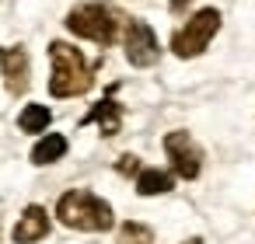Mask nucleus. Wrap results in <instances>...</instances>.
<instances>
[{"label":"nucleus","mask_w":255,"mask_h":244,"mask_svg":"<svg viewBox=\"0 0 255 244\" xmlns=\"http://www.w3.org/2000/svg\"><path fill=\"white\" fill-rule=\"evenodd\" d=\"M49 63H53V77H49V94L53 98H77L88 94L95 84V67L84 60V53L70 42H49Z\"/></svg>","instance_id":"f257e3e1"},{"label":"nucleus","mask_w":255,"mask_h":244,"mask_svg":"<svg viewBox=\"0 0 255 244\" xmlns=\"http://www.w3.org/2000/svg\"><path fill=\"white\" fill-rule=\"evenodd\" d=\"M56 216H60L63 227L84 230V234H105V230H112V223H116L112 206H109L102 195L88 192V188H70V192H63L60 202H56Z\"/></svg>","instance_id":"f03ea898"},{"label":"nucleus","mask_w":255,"mask_h":244,"mask_svg":"<svg viewBox=\"0 0 255 244\" xmlns=\"http://www.w3.org/2000/svg\"><path fill=\"white\" fill-rule=\"evenodd\" d=\"M129 18H123L112 4H102V0H88V4H77L67 14V32L77 39H88L95 46H112L119 39V32L126 28Z\"/></svg>","instance_id":"7ed1b4c3"},{"label":"nucleus","mask_w":255,"mask_h":244,"mask_svg":"<svg viewBox=\"0 0 255 244\" xmlns=\"http://www.w3.org/2000/svg\"><path fill=\"white\" fill-rule=\"evenodd\" d=\"M220 32V11L217 7H203L196 11L175 35H171V53L178 60H196L199 53H206V46L213 42V35Z\"/></svg>","instance_id":"20e7f679"},{"label":"nucleus","mask_w":255,"mask_h":244,"mask_svg":"<svg viewBox=\"0 0 255 244\" xmlns=\"http://www.w3.org/2000/svg\"><path fill=\"white\" fill-rule=\"evenodd\" d=\"M123 49H126L129 67H136V70H147V67H154L161 60V42H157L154 28L147 21H140V18L126 21V28H123Z\"/></svg>","instance_id":"39448f33"},{"label":"nucleus","mask_w":255,"mask_h":244,"mask_svg":"<svg viewBox=\"0 0 255 244\" xmlns=\"http://www.w3.org/2000/svg\"><path fill=\"white\" fill-rule=\"evenodd\" d=\"M164 154H168L171 171L178 178H185V181L199 178V171H203V147L192 140V133H185V129L168 133L164 136Z\"/></svg>","instance_id":"423d86ee"},{"label":"nucleus","mask_w":255,"mask_h":244,"mask_svg":"<svg viewBox=\"0 0 255 244\" xmlns=\"http://www.w3.org/2000/svg\"><path fill=\"white\" fill-rule=\"evenodd\" d=\"M0 74H4V87L7 94H25L28 91V53L25 46H11V49H0Z\"/></svg>","instance_id":"0eeeda50"},{"label":"nucleus","mask_w":255,"mask_h":244,"mask_svg":"<svg viewBox=\"0 0 255 244\" xmlns=\"http://www.w3.org/2000/svg\"><path fill=\"white\" fill-rule=\"evenodd\" d=\"M46 234H49V213H46L42 206H25V213L18 216V223H14V230H11L14 244H35V241H42Z\"/></svg>","instance_id":"6e6552de"},{"label":"nucleus","mask_w":255,"mask_h":244,"mask_svg":"<svg viewBox=\"0 0 255 244\" xmlns=\"http://www.w3.org/2000/svg\"><path fill=\"white\" fill-rule=\"evenodd\" d=\"M88 122H98V129H102V136H116L119 133V126H123V105L119 101H112V98H102L84 119H81V126H88Z\"/></svg>","instance_id":"1a4fd4ad"},{"label":"nucleus","mask_w":255,"mask_h":244,"mask_svg":"<svg viewBox=\"0 0 255 244\" xmlns=\"http://www.w3.org/2000/svg\"><path fill=\"white\" fill-rule=\"evenodd\" d=\"M67 136L63 133H46L35 147H32V164H39V167H46V164H56V161H63V154H67Z\"/></svg>","instance_id":"9d476101"},{"label":"nucleus","mask_w":255,"mask_h":244,"mask_svg":"<svg viewBox=\"0 0 255 244\" xmlns=\"http://www.w3.org/2000/svg\"><path fill=\"white\" fill-rule=\"evenodd\" d=\"M175 188V174L164 167H140L136 174V192L140 195H164Z\"/></svg>","instance_id":"9b49d317"},{"label":"nucleus","mask_w":255,"mask_h":244,"mask_svg":"<svg viewBox=\"0 0 255 244\" xmlns=\"http://www.w3.org/2000/svg\"><path fill=\"white\" fill-rule=\"evenodd\" d=\"M49 122H53V112H49L46 105H39V101L25 105L21 115H18V129H21V133H46Z\"/></svg>","instance_id":"f8f14e48"},{"label":"nucleus","mask_w":255,"mask_h":244,"mask_svg":"<svg viewBox=\"0 0 255 244\" xmlns=\"http://www.w3.org/2000/svg\"><path fill=\"white\" fill-rule=\"evenodd\" d=\"M119 244H154V230L147 223L129 220V223L119 227Z\"/></svg>","instance_id":"ddd939ff"},{"label":"nucleus","mask_w":255,"mask_h":244,"mask_svg":"<svg viewBox=\"0 0 255 244\" xmlns=\"http://www.w3.org/2000/svg\"><path fill=\"white\" fill-rule=\"evenodd\" d=\"M119 171H123V174H140V157L123 154V157H119Z\"/></svg>","instance_id":"4468645a"},{"label":"nucleus","mask_w":255,"mask_h":244,"mask_svg":"<svg viewBox=\"0 0 255 244\" xmlns=\"http://www.w3.org/2000/svg\"><path fill=\"white\" fill-rule=\"evenodd\" d=\"M189 4H192V0H168V7H171L175 14H182V11H185Z\"/></svg>","instance_id":"2eb2a0df"},{"label":"nucleus","mask_w":255,"mask_h":244,"mask_svg":"<svg viewBox=\"0 0 255 244\" xmlns=\"http://www.w3.org/2000/svg\"><path fill=\"white\" fill-rule=\"evenodd\" d=\"M185 244H203V241H199V237H189V241H185Z\"/></svg>","instance_id":"dca6fc26"}]
</instances>
